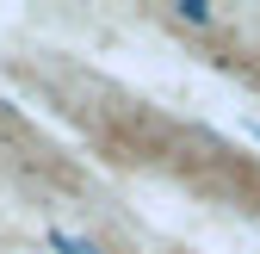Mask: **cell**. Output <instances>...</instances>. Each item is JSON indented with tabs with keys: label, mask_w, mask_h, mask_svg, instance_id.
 <instances>
[{
	"label": "cell",
	"mask_w": 260,
	"mask_h": 254,
	"mask_svg": "<svg viewBox=\"0 0 260 254\" xmlns=\"http://www.w3.org/2000/svg\"><path fill=\"white\" fill-rule=\"evenodd\" d=\"M50 248H56V254H100L87 236H69V230H50Z\"/></svg>",
	"instance_id": "1"
},
{
	"label": "cell",
	"mask_w": 260,
	"mask_h": 254,
	"mask_svg": "<svg viewBox=\"0 0 260 254\" xmlns=\"http://www.w3.org/2000/svg\"><path fill=\"white\" fill-rule=\"evenodd\" d=\"M174 19H180V25H217V13H211V7H199V0H180Z\"/></svg>",
	"instance_id": "2"
}]
</instances>
